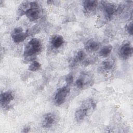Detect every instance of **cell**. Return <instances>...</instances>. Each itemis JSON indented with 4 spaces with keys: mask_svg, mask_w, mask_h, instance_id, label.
<instances>
[{
    "mask_svg": "<svg viewBox=\"0 0 133 133\" xmlns=\"http://www.w3.org/2000/svg\"><path fill=\"white\" fill-rule=\"evenodd\" d=\"M96 107V103L92 99H88L83 102L80 107L76 111L75 117L77 122L84 119L87 116L88 112Z\"/></svg>",
    "mask_w": 133,
    "mask_h": 133,
    "instance_id": "2",
    "label": "cell"
},
{
    "mask_svg": "<svg viewBox=\"0 0 133 133\" xmlns=\"http://www.w3.org/2000/svg\"><path fill=\"white\" fill-rule=\"evenodd\" d=\"M30 3L31 2L29 1H23L20 4L17 11V16L18 18L25 15L26 12L30 7Z\"/></svg>",
    "mask_w": 133,
    "mask_h": 133,
    "instance_id": "11",
    "label": "cell"
},
{
    "mask_svg": "<svg viewBox=\"0 0 133 133\" xmlns=\"http://www.w3.org/2000/svg\"><path fill=\"white\" fill-rule=\"evenodd\" d=\"M70 89L68 85L64 86L57 89L54 98L56 105L59 106L65 102L66 97L70 92Z\"/></svg>",
    "mask_w": 133,
    "mask_h": 133,
    "instance_id": "4",
    "label": "cell"
},
{
    "mask_svg": "<svg viewBox=\"0 0 133 133\" xmlns=\"http://www.w3.org/2000/svg\"><path fill=\"white\" fill-rule=\"evenodd\" d=\"M86 55L84 51L80 50L78 51L76 55L75 56V57L74 58V63H78L81 61H82L85 58Z\"/></svg>",
    "mask_w": 133,
    "mask_h": 133,
    "instance_id": "16",
    "label": "cell"
},
{
    "mask_svg": "<svg viewBox=\"0 0 133 133\" xmlns=\"http://www.w3.org/2000/svg\"><path fill=\"white\" fill-rule=\"evenodd\" d=\"M55 122V117L51 113L45 114L42 120V126L45 128L51 127Z\"/></svg>",
    "mask_w": 133,
    "mask_h": 133,
    "instance_id": "10",
    "label": "cell"
},
{
    "mask_svg": "<svg viewBox=\"0 0 133 133\" xmlns=\"http://www.w3.org/2000/svg\"><path fill=\"white\" fill-rule=\"evenodd\" d=\"M112 46L111 45H107L103 47L99 52V55L100 56L102 57H108L111 52L112 50Z\"/></svg>",
    "mask_w": 133,
    "mask_h": 133,
    "instance_id": "15",
    "label": "cell"
},
{
    "mask_svg": "<svg viewBox=\"0 0 133 133\" xmlns=\"http://www.w3.org/2000/svg\"><path fill=\"white\" fill-rule=\"evenodd\" d=\"M65 79V82L67 84V85H71L73 83L74 81L73 75L71 73L68 74V75H66Z\"/></svg>",
    "mask_w": 133,
    "mask_h": 133,
    "instance_id": "19",
    "label": "cell"
},
{
    "mask_svg": "<svg viewBox=\"0 0 133 133\" xmlns=\"http://www.w3.org/2000/svg\"><path fill=\"white\" fill-rule=\"evenodd\" d=\"M41 66V65L38 61H33L29 66L28 69L31 71L35 72L38 70L40 69Z\"/></svg>",
    "mask_w": 133,
    "mask_h": 133,
    "instance_id": "17",
    "label": "cell"
},
{
    "mask_svg": "<svg viewBox=\"0 0 133 133\" xmlns=\"http://www.w3.org/2000/svg\"><path fill=\"white\" fill-rule=\"evenodd\" d=\"M101 4L105 18L107 20H111L116 11V5L108 1H101Z\"/></svg>",
    "mask_w": 133,
    "mask_h": 133,
    "instance_id": "5",
    "label": "cell"
},
{
    "mask_svg": "<svg viewBox=\"0 0 133 133\" xmlns=\"http://www.w3.org/2000/svg\"><path fill=\"white\" fill-rule=\"evenodd\" d=\"M114 64V61L112 59H107L104 60L102 62L101 65L99 66V71L100 72H107L110 70Z\"/></svg>",
    "mask_w": 133,
    "mask_h": 133,
    "instance_id": "13",
    "label": "cell"
},
{
    "mask_svg": "<svg viewBox=\"0 0 133 133\" xmlns=\"http://www.w3.org/2000/svg\"><path fill=\"white\" fill-rule=\"evenodd\" d=\"M29 35L28 31H24L22 28L17 27L15 28L11 33V36L13 41L17 44L24 41Z\"/></svg>",
    "mask_w": 133,
    "mask_h": 133,
    "instance_id": "6",
    "label": "cell"
},
{
    "mask_svg": "<svg viewBox=\"0 0 133 133\" xmlns=\"http://www.w3.org/2000/svg\"><path fill=\"white\" fill-rule=\"evenodd\" d=\"M64 42L63 37L60 35L54 36L51 40V44L55 48H58L63 44Z\"/></svg>",
    "mask_w": 133,
    "mask_h": 133,
    "instance_id": "14",
    "label": "cell"
},
{
    "mask_svg": "<svg viewBox=\"0 0 133 133\" xmlns=\"http://www.w3.org/2000/svg\"><path fill=\"white\" fill-rule=\"evenodd\" d=\"M99 47L100 44L99 42L93 39H91L88 41L85 45V49L90 52H94L98 50L99 48Z\"/></svg>",
    "mask_w": 133,
    "mask_h": 133,
    "instance_id": "12",
    "label": "cell"
},
{
    "mask_svg": "<svg viewBox=\"0 0 133 133\" xmlns=\"http://www.w3.org/2000/svg\"><path fill=\"white\" fill-rule=\"evenodd\" d=\"M14 95L11 91L4 92L1 95V104L4 108L7 107L9 103L14 100Z\"/></svg>",
    "mask_w": 133,
    "mask_h": 133,
    "instance_id": "9",
    "label": "cell"
},
{
    "mask_svg": "<svg viewBox=\"0 0 133 133\" xmlns=\"http://www.w3.org/2000/svg\"><path fill=\"white\" fill-rule=\"evenodd\" d=\"M75 84L76 87L79 89H83L86 85V82L85 78L83 76H81L77 78Z\"/></svg>",
    "mask_w": 133,
    "mask_h": 133,
    "instance_id": "18",
    "label": "cell"
},
{
    "mask_svg": "<svg viewBox=\"0 0 133 133\" xmlns=\"http://www.w3.org/2000/svg\"><path fill=\"white\" fill-rule=\"evenodd\" d=\"M84 13L87 16H92L96 11L98 6V2L94 0H86L83 2Z\"/></svg>",
    "mask_w": 133,
    "mask_h": 133,
    "instance_id": "7",
    "label": "cell"
},
{
    "mask_svg": "<svg viewBox=\"0 0 133 133\" xmlns=\"http://www.w3.org/2000/svg\"><path fill=\"white\" fill-rule=\"evenodd\" d=\"M126 30L130 35H132V21L129 23L126 26Z\"/></svg>",
    "mask_w": 133,
    "mask_h": 133,
    "instance_id": "20",
    "label": "cell"
},
{
    "mask_svg": "<svg viewBox=\"0 0 133 133\" xmlns=\"http://www.w3.org/2000/svg\"><path fill=\"white\" fill-rule=\"evenodd\" d=\"M41 41L36 38H32L26 45L23 52L25 58H33L42 50Z\"/></svg>",
    "mask_w": 133,
    "mask_h": 133,
    "instance_id": "1",
    "label": "cell"
},
{
    "mask_svg": "<svg viewBox=\"0 0 133 133\" xmlns=\"http://www.w3.org/2000/svg\"><path fill=\"white\" fill-rule=\"evenodd\" d=\"M30 127H28V126H26L23 129V130H22V132H29L30 131Z\"/></svg>",
    "mask_w": 133,
    "mask_h": 133,
    "instance_id": "21",
    "label": "cell"
},
{
    "mask_svg": "<svg viewBox=\"0 0 133 133\" xmlns=\"http://www.w3.org/2000/svg\"><path fill=\"white\" fill-rule=\"evenodd\" d=\"M132 47L131 45L127 42L124 43L118 50V56L122 59H127L130 58L132 54Z\"/></svg>",
    "mask_w": 133,
    "mask_h": 133,
    "instance_id": "8",
    "label": "cell"
},
{
    "mask_svg": "<svg viewBox=\"0 0 133 133\" xmlns=\"http://www.w3.org/2000/svg\"><path fill=\"white\" fill-rule=\"evenodd\" d=\"M31 21H33L39 19L42 15V9L36 2H31L30 6L25 15Z\"/></svg>",
    "mask_w": 133,
    "mask_h": 133,
    "instance_id": "3",
    "label": "cell"
}]
</instances>
